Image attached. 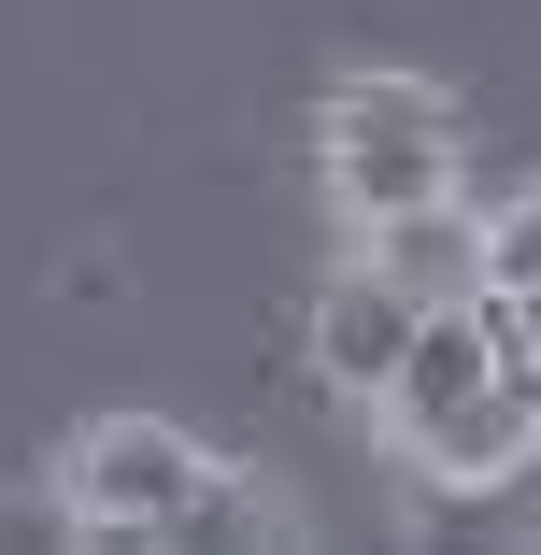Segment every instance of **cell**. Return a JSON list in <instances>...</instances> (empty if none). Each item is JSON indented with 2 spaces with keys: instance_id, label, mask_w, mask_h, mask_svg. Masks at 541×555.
Segmentation results:
<instances>
[{
  "instance_id": "3957f363",
  "label": "cell",
  "mask_w": 541,
  "mask_h": 555,
  "mask_svg": "<svg viewBox=\"0 0 541 555\" xmlns=\"http://www.w3.org/2000/svg\"><path fill=\"white\" fill-rule=\"evenodd\" d=\"M413 327H427V299H413L385 257H343L329 285H313V371H329L343 399H385L399 357H413Z\"/></svg>"
},
{
  "instance_id": "5b68a950",
  "label": "cell",
  "mask_w": 541,
  "mask_h": 555,
  "mask_svg": "<svg viewBox=\"0 0 541 555\" xmlns=\"http://www.w3.org/2000/svg\"><path fill=\"white\" fill-rule=\"evenodd\" d=\"M214 541H299V513H285L257 470H199V499L171 513V541H157V555H214Z\"/></svg>"
},
{
  "instance_id": "6da1fadb",
  "label": "cell",
  "mask_w": 541,
  "mask_h": 555,
  "mask_svg": "<svg viewBox=\"0 0 541 555\" xmlns=\"http://www.w3.org/2000/svg\"><path fill=\"white\" fill-rule=\"evenodd\" d=\"M313 157H329V199L357 214V229H385V214L442 199L471 143H456V100H442V86H413V72H357V86L329 100V129H313Z\"/></svg>"
},
{
  "instance_id": "8992f818",
  "label": "cell",
  "mask_w": 541,
  "mask_h": 555,
  "mask_svg": "<svg viewBox=\"0 0 541 555\" xmlns=\"http://www.w3.org/2000/svg\"><path fill=\"white\" fill-rule=\"evenodd\" d=\"M499 285H541V185L499 199Z\"/></svg>"
},
{
  "instance_id": "277c9868",
  "label": "cell",
  "mask_w": 541,
  "mask_h": 555,
  "mask_svg": "<svg viewBox=\"0 0 541 555\" xmlns=\"http://www.w3.org/2000/svg\"><path fill=\"white\" fill-rule=\"evenodd\" d=\"M357 257H385L427 313H442V299H485V285H499V214H471V199L442 185V199L385 214V229H357Z\"/></svg>"
},
{
  "instance_id": "7a4b0ae2",
  "label": "cell",
  "mask_w": 541,
  "mask_h": 555,
  "mask_svg": "<svg viewBox=\"0 0 541 555\" xmlns=\"http://www.w3.org/2000/svg\"><path fill=\"white\" fill-rule=\"evenodd\" d=\"M199 441L157 427V413H115V427H86L72 456H57V499H72V541H171V513L199 499Z\"/></svg>"
}]
</instances>
